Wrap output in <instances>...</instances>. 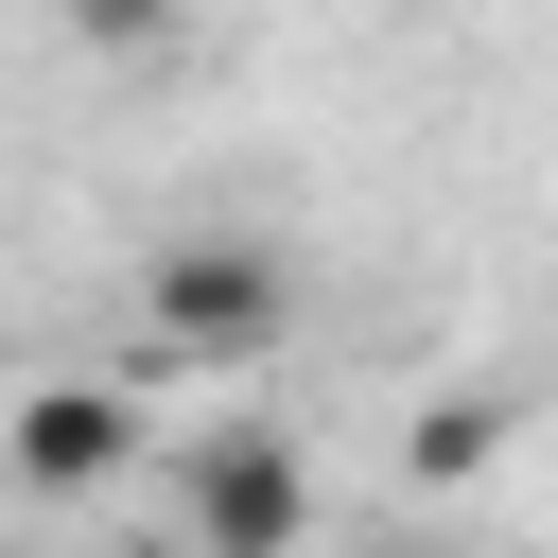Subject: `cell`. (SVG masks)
I'll return each mask as SVG.
<instances>
[{"mask_svg": "<svg viewBox=\"0 0 558 558\" xmlns=\"http://www.w3.org/2000/svg\"><path fill=\"white\" fill-rule=\"evenodd\" d=\"M174 541H192V558H296V541H314V453H296L279 418L192 436V471H174Z\"/></svg>", "mask_w": 558, "mask_h": 558, "instance_id": "obj_2", "label": "cell"}, {"mask_svg": "<svg viewBox=\"0 0 558 558\" xmlns=\"http://www.w3.org/2000/svg\"><path fill=\"white\" fill-rule=\"evenodd\" d=\"M0 471H17L35 506H105V488L140 471V384H105V366L17 384V401H0Z\"/></svg>", "mask_w": 558, "mask_h": 558, "instance_id": "obj_3", "label": "cell"}, {"mask_svg": "<svg viewBox=\"0 0 558 558\" xmlns=\"http://www.w3.org/2000/svg\"><path fill=\"white\" fill-rule=\"evenodd\" d=\"M140 331H157L174 366H262V349L296 331V262H279L262 227H174V244L140 262Z\"/></svg>", "mask_w": 558, "mask_h": 558, "instance_id": "obj_1", "label": "cell"}, {"mask_svg": "<svg viewBox=\"0 0 558 558\" xmlns=\"http://www.w3.org/2000/svg\"><path fill=\"white\" fill-rule=\"evenodd\" d=\"M157 17H174V0H70V35H87V52H157Z\"/></svg>", "mask_w": 558, "mask_h": 558, "instance_id": "obj_4", "label": "cell"}]
</instances>
